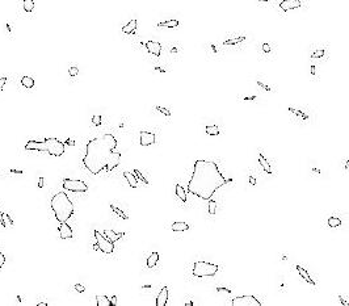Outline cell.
<instances>
[{"label":"cell","mask_w":349,"mask_h":306,"mask_svg":"<svg viewBox=\"0 0 349 306\" xmlns=\"http://www.w3.org/2000/svg\"><path fill=\"white\" fill-rule=\"evenodd\" d=\"M289 112H292V113H294V114H297V116H299L301 118H303V120H307V118H308V116L304 113V112L298 110V109H294V108H292V107H289Z\"/></svg>","instance_id":"cell-30"},{"label":"cell","mask_w":349,"mask_h":306,"mask_svg":"<svg viewBox=\"0 0 349 306\" xmlns=\"http://www.w3.org/2000/svg\"><path fill=\"white\" fill-rule=\"evenodd\" d=\"M168 301V287H163L156 297V306H166Z\"/></svg>","instance_id":"cell-13"},{"label":"cell","mask_w":349,"mask_h":306,"mask_svg":"<svg viewBox=\"0 0 349 306\" xmlns=\"http://www.w3.org/2000/svg\"><path fill=\"white\" fill-rule=\"evenodd\" d=\"M339 298H340V302H341V303H343V305H345V306L348 305V302H346L345 300H343V298H341V296H339Z\"/></svg>","instance_id":"cell-51"},{"label":"cell","mask_w":349,"mask_h":306,"mask_svg":"<svg viewBox=\"0 0 349 306\" xmlns=\"http://www.w3.org/2000/svg\"><path fill=\"white\" fill-rule=\"evenodd\" d=\"M249 183H251L252 185H256V181H255V179H254V176H249Z\"/></svg>","instance_id":"cell-49"},{"label":"cell","mask_w":349,"mask_h":306,"mask_svg":"<svg viewBox=\"0 0 349 306\" xmlns=\"http://www.w3.org/2000/svg\"><path fill=\"white\" fill-rule=\"evenodd\" d=\"M59 235H61L62 239H70V238L74 236V233H72V229L70 225H67V222H62L61 225H59Z\"/></svg>","instance_id":"cell-12"},{"label":"cell","mask_w":349,"mask_h":306,"mask_svg":"<svg viewBox=\"0 0 349 306\" xmlns=\"http://www.w3.org/2000/svg\"><path fill=\"white\" fill-rule=\"evenodd\" d=\"M263 50H264V53H270V46L268 43H264L263 45Z\"/></svg>","instance_id":"cell-42"},{"label":"cell","mask_w":349,"mask_h":306,"mask_svg":"<svg viewBox=\"0 0 349 306\" xmlns=\"http://www.w3.org/2000/svg\"><path fill=\"white\" fill-rule=\"evenodd\" d=\"M68 74H70L71 76H76L78 74H79V69H78V67H75V66L70 67V69H68Z\"/></svg>","instance_id":"cell-35"},{"label":"cell","mask_w":349,"mask_h":306,"mask_svg":"<svg viewBox=\"0 0 349 306\" xmlns=\"http://www.w3.org/2000/svg\"><path fill=\"white\" fill-rule=\"evenodd\" d=\"M256 96H252V97H244V100H255Z\"/></svg>","instance_id":"cell-53"},{"label":"cell","mask_w":349,"mask_h":306,"mask_svg":"<svg viewBox=\"0 0 349 306\" xmlns=\"http://www.w3.org/2000/svg\"><path fill=\"white\" fill-rule=\"evenodd\" d=\"M104 235H105L109 241L117 242L120 238H122L125 235V233H123V231H121V233H117V231H113V230H104Z\"/></svg>","instance_id":"cell-14"},{"label":"cell","mask_w":349,"mask_h":306,"mask_svg":"<svg viewBox=\"0 0 349 306\" xmlns=\"http://www.w3.org/2000/svg\"><path fill=\"white\" fill-rule=\"evenodd\" d=\"M109 208L112 209V210H113V212H114V213H116L117 215H120V217H121L122 220H128V218H129V217H128V214H125V213H123V212L121 210V209H120V208H117L116 205L110 204V205H109Z\"/></svg>","instance_id":"cell-27"},{"label":"cell","mask_w":349,"mask_h":306,"mask_svg":"<svg viewBox=\"0 0 349 306\" xmlns=\"http://www.w3.org/2000/svg\"><path fill=\"white\" fill-rule=\"evenodd\" d=\"M123 176H125L126 180H128V183L130 184L131 188H137V186H138V179H137V176L134 174L128 172V171H126V172H123Z\"/></svg>","instance_id":"cell-18"},{"label":"cell","mask_w":349,"mask_h":306,"mask_svg":"<svg viewBox=\"0 0 349 306\" xmlns=\"http://www.w3.org/2000/svg\"><path fill=\"white\" fill-rule=\"evenodd\" d=\"M311 74H313V75H316V70H315V66H314V64L311 66Z\"/></svg>","instance_id":"cell-50"},{"label":"cell","mask_w":349,"mask_h":306,"mask_svg":"<svg viewBox=\"0 0 349 306\" xmlns=\"http://www.w3.org/2000/svg\"><path fill=\"white\" fill-rule=\"evenodd\" d=\"M301 7V0H282L280 3V8L282 11H292Z\"/></svg>","instance_id":"cell-11"},{"label":"cell","mask_w":349,"mask_h":306,"mask_svg":"<svg viewBox=\"0 0 349 306\" xmlns=\"http://www.w3.org/2000/svg\"><path fill=\"white\" fill-rule=\"evenodd\" d=\"M64 145H70V146H74L75 145V141H72V139H67L66 141V143Z\"/></svg>","instance_id":"cell-46"},{"label":"cell","mask_w":349,"mask_h":306,"mask_svg":"<svg viewBox=\"0 0 349 306\" xmlns=\"http://www.w3.org/2000/svg\"><path fill=\"white\" fill-rule=\"evenodd\" d=\"M171 229H172V231H188L189 230V225L185 222H181V221H176L172 223V226H171Z\"/></svg>","instance_id":"cell-17"},{"label":"cell","mask_w":349,"mask_h":306,"mask_svg":"<svg viewBox=\"0 0 349 306\" xmlns=\"http://www.w3.org/2000/svg\"><path fill=\"white\" fill-rule=\"evenodd\" d=\"M51 209L57 221L67 222L74 214V204L64 192H58L51 197Z\"/></svg>","instance_id":"cell-3"},{"label":"cell","mask_w":349,"mask_h":306,"mask_svg":"<svg viewBox=\"0 0 349 306\" xmlns=\"http://www.w3.org/2000/svg\"><path fill=\"white\" fill-rule=\"evenodd\" d=\"M96 305L97 306H112V302H110V298L108 296H96Z\"/></svg>","instance_id":"cell-19"},{"label":"cell","mask_w":349,"mask_h":306,"mask_svg":"<svg viewBox=\"0 0 349 306\" xmlns=\"http://www.w3.org/2000/svg\"><path fill=\"white\" fill-rule=\"evenodd\" d=\"M205 133L207 134V136H211V137H215V136H219V129L218 126L215 125H211V126H205Z\"/></svg>","instance_id":"cell-24"},{"label":"cell","mask_w":349,"mask_h":306,"mask_svg":"<svg viewBox=\"0 0 349 306\" xmlns=\"http://www.w3.org/2000/svg\"><path fill=\"white\" fill-rule=\"evenodd\" d=\"M176 196L179 197L183 203H185L188 198H187V191L184 189V186L181 184H176Z\"/></svg>","instance_id":"cell-21"},{"label":"cell","mask_w":349,"mask_h":306,"mask_svg":"<svg viewBox=\"0 0 349 306\" xmlns=\"http://www.w3.org/2000/svg\"><path fill=\"white\" fill-rule=\"evenodd\" d=\"M256 84H259V86H260V87H261V88H264V89H266V91H272V88H270L269 86H266V84H264V83H263V81H260V80H257V81H256Z\"/></svg>","instance_id":"cell-39"},{"label":"cell","mask_w":349,"mask_h":306,"mask_svg":"<svg viewBox=\"0 0 349 306\" xmlns=\"http://www.w3.org/2000/svg\"><path fill=\"white\" fill-rule=\"evenodd\" d=\"M218 292H226V293H231V290L230 289H226V288H217Z\"/></svg>","instance_id":"cell-45"},{"label":"cell","mask_w":349,"mask_h":306,"mask_svg":"<svg viewBox=\"0 0 349 306\" xmlns=\"http://www.w3.org/2000/svg\"><path fill=\"white\" fill-rule=\"evenodd\" d=\"M21 84L25 88H33L34 87V79L30 76H23L21 78Z\"/></svg>","instance_id":"cell-25"},{"label":"cell","mask_w":349,"mask_h":306,"mask_svg":"<svg viewBox=\"0 0 349 306\" xmlns=\"http://www.w3.org/2000/svg\"><path fill=\"white\" fill-rule=\"evenodd\" d=\"M231 303L234 306H261L260 302L255 296L252 294H247V296H240V297H235L231 301Z\"/></svg>","instance_id":"cell-8"},{"label":"cell","mask_w":349,"mask_h":306,"mask_svg":"<svg viewBox=\"0 0 349 306\" xmlns=\"http://www.w3.org/2000/svg\"><path fill=\"white\" fill-rule=\"evenodd\" d=\"M134 175L137 176V179H138V180H140V181H142L143 184L148 185V180H147V179H145V176H143L142 174H140V171H139L138 168H135V170H134Z\"/></svg>","instance_id":"cell-31"},{"label":"cell","mask_w":349,"mask_h":306,"mask_svg":"<svg viewBox=\"0 0 349 306\" xmlns=\"http://www.w3.org/2000/svg\"><path fill=\"white\" fill-rule=\"evenodd\" d=\"M219 267L213 263H206V262H197L193 264L192 273L196 277H213L217 275Z\"/></svg>","instance_id":"cell-5"},{"label":"cell","mask_w":349,"mask_h":306,"mask_svg":"<svg viewBox=\"0 0 349 306\" xmlns=\"http://www.w3.org/2000/svg\"><path fill=\"white\" fill-rule=\"evenodd\" d=\"M117 145L118 142L113 134H104L91 139L85 146L84 167L93 175H99L104 170L112 172L121 162V153L116 150Z\"/></svg>","instance_id":"cell-1"},{"label":"cell","mask_w":349,"mask_h":306,"mask_svg":"<svg viewBox=\"0 0 349 306\" xmlns=\"http://www.w3.org/2000/svg\"><path fill=\"white\" fill-rule=\"evenodd\" d=\"M63 189L70 191V192H87L88 191V185L81 181V180H76V179H64L62 183Z\"/></svg>","instance_id":"cell-7"},{"label":"cell","mask_w":349,"mask_h":306,"mask_svg":"<svg viewBox=\"0 0 349 306\" xmlns=\"http://www.w3.org/2000/svg\"><path fill=\"white\" fill-rule=\"evenodd\" d=\"M259 2H272V0H259Z\"/></svg>","instance_id":"cell-55"},{"label":"cell","mask_w":349,"mask_h":306,"mask_svg":"<svg viewBox=\"0 0 349 306\" xmlns=\"http://www.w3.org/2000/svg\"><path fill=\"white\" fill-rule=\"evenodd\" d=\"M259 163H260V166L263 167V170L265 171L266 174H272L270 164L268 163V160H266V159L264 158V155H263V154H259Z\"/></svg>","instance_id":"cell-20"},{"label":"cell","mask_w":349,"mask_h":306,"mask_svg":"<svg viewBox=\"0 0 349 306\" xmlns=\"http://www.w3.org/2000/svg\"><path fill=\"white\" fill-rule=\"evenodd\" d=\"M243 41H246V37H236V38H231V40H226L223 42V45H236L240 43Z\"/></svg>","instance_id":"cell-28"},{"label":"cell","mask_w":349,"mask_h":306,"mask_svg":"<svg viewBox=\"0 0 349 306\" xmlns=\"http://www.w3.org/2000/svg\"><path fill=\"white\" fill-rule=\"evenodd\" d=\"M110 302H112V306H116L117 305V296H112V298H110Z\"/></svg>","instance_id":"cell-44"},{"label":"cell","mask_w":349,"mask_h":306,"mask_svg":"<svg viewBox=\"0 0 349 306\" xmlns=\"http://www.w3.org/2000/svg\"><path fill=\"white\" fill-rule=\"evenodd\" d=\"M25 150L30 151H45L47 154H50L51 156H55V158H59L64 154L66 150V145L63 142H61L59 139L57 138H46L43 141H29V142L25 145Z\"/></svg>","instance_id":"cell-4"},{"label":"cell","mask_w":349,"mask_h":306,"mask_svg":"<svg viewBox=\"0 0 349 306\" xmlns=\"http://www.w3.org/2000/svg\"><path fill=\"white\" fill-rule=\"evenodd\" d=\"M4 263H5V256H4V253L0 251V268L4 265Z\"/></svg>","instance_id":"cell-41"},{"label":"cell","mask_w":349,"mask_h":306,"mask_svg":"<svg viewBox=\"0 0 349 306\" xmlns=\"http://www.w3.org/2000/svg\"><path fill=\"white\" fill-rule=\"evenodd\" d=\"M43 186V177H40V181H38V188H42Z\"/></svg>","instance_id":"cell-48"},{"label":"cell","mask_w":349,"mask_h":306,"mask_svg":"<svg viewBox=\"0 0 349 306\" xmlns=\"http://www.w3.org/2000/svg\"><path fill=\"white\" fill-rule=\"evenodd\" d=\"M7 80H8V79H7L5 76H4V78H0V92L3 91V88H4V84L7 83Z\"/></svg>","instance_id":"cell-40"},{"label":"cell","mask_w":349,"mask_h":306,"mask_svg":"<svg viewBox=\"0 0 349 306\" xmlns=\"http://www.w3.org/2000/svg\"><path fill=\"white\" fill-rule=\"evenodd\" d=\"M2 215H3V213H2V212H0V225H2L3 227H5V222L3 221V218H2Z\"/></svg>","instance_id":"cell-47"},{"label":"cell","mask_w":349,"mask_h":306,"mask_svg":"<svg viewBox=\"0 0 349 306\" xmlns=\"http://www.w3.org/2000/svg\"><path fill=\"white\" fill-rule=\"evenodd\" d=\"M155 108H156V110H159L160 113H163L164 116H167V117L171 116V110H169V109H167V108H164V107H160V105H156Z\"/></svg>","instance_id":"cell-32"},{"label":"cell","mask_w":349,"mask_h":306,"mask_svg":"<svg viewBox=\"0 0 349 306\" xmlns=\"http://www.w3.org/2000/svg\"><path fill=\"white\" fill-rule=\"evenodd\" d=\"M227 183H231V179H225L217 163L197 159L193 164V174L188 183V192L201 200H210L214 193Z\"/></svg>","instance_id":"cell-2"},{"label":"cell","mask_w":349,"mask_h":306,"mask_svg":"<svg viewBox=\"0 0 349 306\" xmlns=\"http://www.w3.org/2000/svg\"><path fill=\"white\" fill-rule=\"evenodd\" d=\"M2 218H3V221L5 222H8V223H11V226H13L14 223H13V221H12V218L9 217V214H7V213H3V215H2Z\"/></svg>","instance_id":"cell-36"},{"label":"cell","mask_w":349,"mask_h":306,"mask_svg":"<svg viewBox=\"0 0 349 306\" xmlns=\"http://www.w3.org/2000/svg\"><path fill=\"white\" fill-rule=\"evenodd\" d=\"M0 176H2V174H0Z\"/></svg>","instance_id":"cell-56"},{"label":"cell","mask_w":349,"mask_h":306,"mask_svg":"<svg viewBox=\"0 0 349 306\" xmlns=\"http://www.w3.org/2000/svg\"><path fill=\"white\" fill-rule=\"evenodd\" d=\"M23 8L25 12H32L34 9V2L33 0H23Z\"/></svg>","instance_id":"cell-26"},{"label":"cell","mask_w":349,"mask_h":306,"mask_svg":"<svg viewBox=\"0 0 349 306\" xmlns=\"http://www.w3.org/2000/svg\"><path fill=\"white\" fill-rule=\"evenodd\" d=\"M38 306H47V303H45V302H40V303H38Z\"/></svg>","instance_id":"cell-54"},{"label":"cell","mask_w":349,"mask_h":306,"mask_svg":"<svg viewBox=\"0 0 349 306\" xmlns=\"http://www.w3.org/2000/svg\"><path fill=\"white\" fill-rule=\"evenodd\" d=\"M341 225V221L337 217H330L328 218V226L330 227H337Z\"/></svg>","instance_id":"cell-29"},{"label":"cell","mask_w":349,"mask_h":306,"mask_svg":"<svg viewBox=\"0 0 349 306\" xmlns=\"http://www.w3.org/2000/svg\"><path fill=\"white\" fill-rule=\"evenodd\" d=\"M146 47L147 51L150 54L155 55V57H160L161 55V45L156 41H147L146 42Z\"/></svg>","instance_id":"cell-10"},{"label":"cell","mask_w":349,"mask_h":306,"mask_svg":"<svg viewBox=\"0 0 349 306\" xmlns=\"http://www.w3.org/2000/svg\"><path fill=\"white\" fill-rule=\"evenodd\" d=\"M95 239H96V244L99 246V250L104 253H112L114 251V242L109 241L105 235L100 234L97 230H95Z\"/></svg>","instance_id":"cell-6"},{"label":"cell","mask_w":349,"mask_h":306,"mask_svg":"<svg viewBox=\"0 0 349 306\" xmlns=\"http://www.w3.org/2000/svg\"><path fill=\"white\" fill-rule=\"evenodd\" d=\"M159 262V253L158 252H152L150 256L147 258V267L148 268H154Z\"/></svg>","instance_id":"cell-22"},{"label":"cell","mask_w":349,"mask_h":306,"mask_svg":"<svg viewBox=\"0 0 349 306\" xmlns=\"http://www.w3.org/2000/svg\"><path fill=\"white\" fill-rule=\"evenodd\" d=\"M155 70H156V71H160V72H166V70H163L161 67H155Z\"/></svg>","instance_id":"cell-52"},{"label":"cell","mask_w":349,"mask_h":306,"mask_svg":"<svg viewBox=\"0 0 349 306\" xmlns=\"http://www.w3.org/2000/svg\"><path fill=\"white\" fill-rule=\"evenodd\" d=\"M215 209H217V204H215L214 200H210V203H209V214L214 215L215 214Z\"/></svg>","instance_id":"cell-33"},{"label":"cell","mask_w":349,"mask_h":306,"mask_svg":"<svg viewBox=\"0 0 349 306\" xmlns=\"http://www.w3.org/2000/svg\"><path fill=\"white\" fill-rule=\"evenodd\" d=\"M324 53H325V50H316L314 54H311V58H320L324 55Z\"/></svg>","instance_id":"cell-37"},{"label":"cell","mask_w":349,"mask_h":306,"mask_svg":"<svg viewBox=\"0 0 349 306\" xmlns=\"http://www.w3.org/2000/svg\"><path fill=\"white\" fill-rule=\"evenodd\" d=\"M9 171H11V174H20V175H21V174H24V171H23V170H14V168H11Z\"/></svg>","instance_id":"cell-43"},{"label":"cell","mask_w":349,"mask_h":306,"mask_svg":"<svg viewBox=\"0 0 349 306\" xmlns=\"http://www.w3.org/2000/svg\"><path fill=\"white\" fill-rule=\"evenodd\" d=\"M297 271H298V273H299V276H301V277H302V279H304V280H306V281L308 282V284H310V285H316V284H315V281H314L313 279H311V277H310V275H308V272H307L306 270H304V268H302L301 265H297Z\"/></svg>","instance_id":"cell-16"},{"label":"cell","mask_w":349,"mask_h":306,"mask_svg":"<svg viewBox=\"0 0 349 306\" xmlns=\"http://www.w3.org/2000/svg\"><path fill=\"white\" fill-rule=\"evenodd\" d=\"M92 124L95 126H100L101 125V116H93L92 117Z\"/></svg>","instance_id":"cell-34"},{"label":"cell","mask_w":349,"mask_h":306,"mask_svg":"<svg viewBox=\"0 0 349 306\" xmlns=\"http://www.w3.org/2000/svg\"><path fill=\"white\" fill-rule=\"evenodd\" d=\"M137 20L134 19V20H131L130 22H128V24L126 25H123L122 26V32L125 33V34H134L135 33V31H137Z\"/></svg>","instance_id":"cell-15"},{"label":"cell","mask_w":349,"mask_h":306,"mask_svg":"<svg viewBox=\"0 0 349 306\" xmlns=\"http://www.w3.org/2000/svg\"><path fill=\"white\" fill-rule=\"evenodd\" d=\"M74 288H75V290H76V292H79V293H84L85 292V288L81 284H75V285H74Z\"/></svg>","instance_id":"cell-38"},{"label":"cell","mask_w":349,"mask_h":306,"mask_svg":"<svg viewBox=\"0 0 349 306\" xmlns=\"http://www.w3.org/2000/svg\"><path fill=\"white\" fill-rule=\"evenodd\" d=\"M158 26L159 28H176V26H179V21L177 20L161 21V22H158Z\"/></svg>","instance_id":"cell-23"},{"label":"cell","mask_w":349,"mask_h":306,"mask_svg":"<svg viewBox=\"0 0 349 306\" xmlns=\"http://www.w3.org/2000/svg\"><path fill=\"white\" fill-rule=\"evenodd\" d=\"M139 142H140V146H143V147H146V146H150V145H154L155 143V134L154 133H150V131H145V130H142V131H139Z\"/></svg>","instance_id":"cell-9"}]
</instances>
